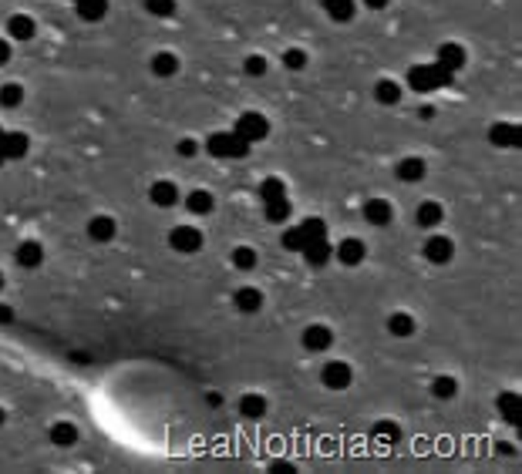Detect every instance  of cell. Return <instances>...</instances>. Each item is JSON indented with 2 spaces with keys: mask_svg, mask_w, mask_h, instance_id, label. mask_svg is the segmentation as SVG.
Here are the masks:
<instances>
[{
  "mask_svg": "<svg viewBox=\"0 0 522 474\" xmlns=\"http://www.w3.org/2000/svg\"><path fill=\"white\" fill-rule=\"evenodd\" d=\"M206 152L216 155V158H243L250 152V142H243L236 132H216L206 142Z\"/></svg>",
  "mask_w": 522,
  "mask_h": 474,
  "instance_id": "1",
  "label": "cell"
},
{
  "mask_svg": "<svg viewBox=\"0 0 522 474\" xmlns=\"http://www.w3.org/2000/svg\"><path fill=\"white\" fill-rule=\"evenodd\" d=\"M236 135H239L243 142L256 145V142H263V138L270 135V121H267L260 112H243L239 114V121H236Z\"/></svg>",
  "mask_w": 522,
  "mask_h": 474,
  "instance_id": "2",
  "label": "cell"
},
{
  "mask_svg": "<svg viewBox=\"0 0 522 474\" xmlns=\"http://www.w3.org/2000/svg\"><path fill=\"white\" fill-rule=\"evenodd\" d=\"M320 380H324L327 390H348L350 383H354V367L348 360H330V363H324Z\"/></svg>",
  "mask_w": 522,
  "mask_h": 474,
  "instance_id": "3",
  "label": "cell"
},
{
  "mask_svg": "<svg viewBox=\"0 0 522 474\" xmlns=\"http://www.w3.org/2000/svg\"><path fill=\"white\" fill-rule=\"evenodd\" d=\"M300 343H304L307 353H324V350L334 346V330L327 323H310L307 330L300 333Z\"/></svg>",
  "mask_w": 522,
  "mask_h": 474,
  "instance_id": "4",
  "label": "cell"
},
{
  "mask_svg": "<svg viewBox=\"0 0 522 474\" xmlns=\"http://www.w3.org/2000/svg\"><path fill=\"white\" fill-rule=\"evenodd\" d=\"M169 246L175 252H199L202 249V232L195 226H175L169 232Z\"/></svg>",
  "mask_w": 522,
  "mask_h": 474,
  "instance_id": "5",
  "label": "cell"
},
{
  "mask_svg": "<svg viewBox=\"0 0 522 474\" xmlns=\"http://www.w3.org/2000/svg\"><path fill=\"white\" fill-rule=\"evenodd\" d=\"M334 259H337L341 266H361L364 259H368V246H364L361 239L350 236V239H344L341 246L334 249Z\"/></svg>",
  "mask_w": 522,
  "mask_h": 474,
  "instance_id": "6",
  "label": "cell"
},
{
  "mask_svg": "<svg viewBox=\"0 0 522 474\" xmlns=\"http://www.w3.org/2000/svg\"><path fill=\"white\" fill-rule=\"evenodd\" d=\"M452 256H455V243L448 239V236H431L425 243V259L435 266H445L452 263Z\"/></svg>",
  "mask_w": 522,
  "mask_h": 474,
  "instance_id": "7",
  "label": "cell"
},
{
  "mask_svg": "<svg viewBox=\"0 0 522 474\" xmlns=\"http://www.w3.org/2000/svg\"><path fill=\"white\" fill-rule=\"evenodd\" d=\"M411 88H435V84H442V81H452V71H445L442 64L438 68H411Z\"/></svg>",
  "mask_w": 522,
  "mask_h": 474,
  "instance_id": "8",
  "label": "cell"
},
{
  "mask_svg": "<svg viewBox=\"0 0 522 474\" xmlns=\"http://www.w3.org/2000/svg\"><path fill=\"white\" fill-rule=\"evenodd\" d=\"M31 148V142H27V135L24 132H7L0 135V155H3V162H14V158H24Z\"/></svg>",
  "mask_w": 522,
  "mask_h": 474,
  "instance_id": "9",
  "label": "cell"
},
{
  "mask_svg": "<svg viewBox=\"0 0 522 474\" xmlns=\"http://www.w3.org/2000/svg\"><path fill=\"white\" fill-rule=\"evenodd\" d=\"M149 199H152V206H158V209H172L175 202H179V185L169 182V178H158L152 189H149Z\"/></svg>",
  "mask_w": 522,
  "mask_h": 474,
  "instance_id": "10",
  "label": "cell"
},
{
  "mask_svg": "<svg viewBox=\"0 0 522 474\" xmlns=\"http://www.w3.org/2000/svg\"><path fill=\"white\" fill-rule=\"evenodd\" d=\"M115 232H118V226L112 215H91V222H88V239L91 243H112Z\"/></svg>",
  "mask_w": 522,
  "mask_h": 474,
  "instance_id": "11",
  "label": "cell"
},
{
  "mask_svg": "<svg viewBox=\"0 0 522 474\" xmlns=\"http://www.w3.org/2000/svg\"><path fill=\"white\" fill-rule=\"evenodd\" d=\"M14 259H17L20 269H38V266L44 263V246L34 243V239H27V243H20V246H17Z\"/></svg>",
  "mask_w": 522,
  "mask_h": 474,
  "instance_id": "12",
  "label": "cell"
},
{
  "mask_svg": "<svg viewBox=\"0 0 522 474\" xmlns=\"http://www.w3.org/2000/svg\"><path fill=\"white\" fill-rule=\"evenodd\" d=\"M34 34H38L34 17H27V14H14V17L7 20V38H10V40H31Z\"/></svg>",
  "mask_w": 522,
  "mask_h": 474,
  "instance_id": "13",
  "label": "cell"
},
{
  "mask_svg": "<svg viewBox=\"0 0 522 474\" xmlns=\"http://www.w3.org/2000/svg\"><path fill=\"white\" fill-rule=\"evenodd\" d=\"M391 215H394V209H391L387 199H368L364 202V219H368L371 226H387Z\"/></svg>",
  "mask_w": 522,
  "mask_h": 474,
  "instance_id": "14",
  "label": "cell"
},
{
  "mask_svg": "<svg viewBox=\"0 0 522 474\" xmlns=\"http://www.w3.org/2000/svg\"><path fill=\"white\" fill-rule=\"evenodd\" d=\"M232 303L239 306V313H260L263 309V293L256 286H243V289H236Z\"/></svg>",
  "mask_w": 522,
  "mask_h": 474,
  "instance_id": "15",
  "label": "cell"
},
{
  "mask_svg": "<svg viewBox=\"0 0 522 474\" xmlns=\"http://www.w3.org/2000/svg\"><path fill=\"white\" fill-rule=\"evenodd\" d=\"M149 68H152L155 77H175L179 75V54H172V51H158V54H152Z\"/></svg>",
  "mask_w": 522,
  "mask_h": 474,
  "instance_id": "16",
  "label": "cell"
},
{
  "mask_svg": "<svg viewBox=\"0 0 522 474\" xmlns=\"http://www.w3.org/2000/svg\"><path fill=\"white\" fill-rule=\"evenodd\" d=\"M186 209L193 212V215H209V212L216 209L213 192H206V189H193L189 195H186Z\"/></svg>",
  "mask_w": 522,
  "mask_h": 474,
  "instance_id": "17",
  "label": "cell"
},
{
  "mask_svg": "<svg viewBox=\"0 0 522 474\" xmlns=\"http://www.w3.org/2000/svg\"><path fill=\"white\" fill-rule=\"evenodd\" d=\"M239 414L246 420L267 418V397H263V394H243V397H239Z\"/></svg>",
  "mask_w": 522,
  "mask_h": 474,
  "instance_id": "18",
  "label": "cell"
},
{
  "mask_svg": "<svg viewBox=\"0 0 522 474\" xmlns=\"http://www.w3.org/2000/svg\"><path fill=\"white\" fill-rule=\"evenodd\" d=\"M300 252H304V259H307L310 266H324L330 256H334V249H330L327 239H310V243L300 249Z\"/></svg>",
  "mask_w": 522,
  "mask_h": 474,
  "instance_id": "19",
  "label": "cell"
},
{
  "mask_svg": "<svg viewBox=\"0 0 522 474\" xmlns=\"http://www.w3.org/2000/svg\"><path fill=\"white\" fill-rule=\"evenodd\" d=\"M230 263H232V269H239V273H250V269L260 266V252L253 246H236L230 256Z\"/></svg>",
  "mask_w": 522,
  "mask_h": 474,
  "instance_id": "20",
  "label": "cell"
},
{
  "mask_svg": "<svg viewBox=\"0 0 522 474\" xmlns=\"http://www.w3.org/2000/svg\"><path fill=\"white\" fill-rule=\"evenodd\" d=\"M425 171H428V165L422 162V158H415V155L398 162V178H401V182H422Z\"/></svg>",
  "mask_w": 522,
  "mask_h": 474,
  "instance_id": "21",
  "label": "cell"
},
{
  "mask_svg": "<svg viewBox=\"0 0 522 474\" xmlns=\"http://www.w3.org/2000/svg\"><path fill=\"white\" fill-rule=\"evenodd\" d=\"M415 219H418V226L422 229H435L442 219H445V209H442V202H422Z\"/></svg>",
  "mask_w": 522,
  "mask_h": 474,
  "instance_id": "22",
  "label": "cell"
},
{
  "mask_svg": "<svg viewBox=\"0 0 522 474\" xmlns=\"http://www.w3.org/2000/svg\"><path fill=\"white\" fill-rule=\"evenodd\" d=\"M320 3H324V10H327L337 24L354 20V10H357V3H354V0H320Z\"/></svg>",
  "mask_w": 522,
  "mask_h": 474,
  "instance_id": "23",
  "label": "cell"
},
{
  "mask_svg": "<svg viewBox=\"0 0 522 474\" xmlns=\"http://www.w3.org/2000/svg\"><path fill=\"white\" fill-rule=\"evenodd\" d=\"M51 444H58V448H71V444H77V424H71V420H58V424L51 427Z\"/></svg>",
  "mask_w": 522,
  "mask_h": 474,
  "instance_id": "24",
  "label": "cell"
},
{
  "mask_svg": "<svg viewBox=\"0 0 522 474\" xmlns=\"http://www.w3.org/2000/svg\"><path fill=\"white\" fill-rule=\"evenodd\" d=\"M438 64H442L445 71H458L465 64V51L458 44H442V47H438Z\"/></svg>",
  "mask_w": 522,
  "mask_h": 474,
  "instance_id": "25",
  "label": "cell"
},
{
  "mask_svg": "<svg viewBox=\"0 0 522 474\" xmlns=\"http://www.w3.org/2000/svg\"><path fill=\"white\" fill-rule=\"evenodd\" d=\"M374 98H378V105H387V108H391V105H398V101H401V84H398V81H378V84H374Z\"/></svg>",
  "mask_w": 522,
  "mask_h": 474,
  "instance_id": "26",
  "label": "cell"
},
{
  "mask_svg": "<svg viewBox=\"0 0 522 474\" xmlns=\"http://www.w3.org/2000/svg\"><path fill=\"white\" fill-rule=\"evenodd\" d=\"M387 333L391 337H411L415 333V316L411 313H391L387 316Z\"/></svg>",
  "mask_w": 522,
  "mask_h": 474,
  "instance_id": "27",
  "label": "cell"
},
{
  "mask_svg": "<svg viewBox=\"0 0 522 474\" xmlns=\"http://www.w3.org/2000/svg\"><path fill=\"white\" fill-rule=\"evenodd\" d=\"M260 199H263V206H267V202H276V199H287V185H283L276 175H270V178L260 182Z\"/></svg>",
  "mask_w": 522,
  "mask_h": 474,
  "instance_id": "28",
  "label": "cell"
},
{
  "mask_svg": "<svg viewBox=\"0 0 522 474\" xmlns=\"http://www.w3.org/2000/svg\"><path fill=\"white\" fill-rule=\"evenodd\" d=\"M431 394H435L438 400H452L455 394H458V380H455V377H448V374L435 377V380H431Z\"/></svg>",
  "mask_w": 522,
  "mask_h": 474,
  "instance_id": "29",
  "label": "cell"
},
{
  "mask_svg": "<svg viewBox=\"0 0 522 474\" xmlns=\"http://www.w3.org/2000/svg\"><path fill=\"white\" fill-rule=\"evenodd\" d=\"M492 145H519V128L516 125H492Z\"/></svg>",
  "mask_w": 522,
  "mask_h": 474,
  "instance_id": "30",
  "label": "cell"
},
{
  "mask_svg": "<svg viewBox=\"0 0 522 474\" xmlns=\"http://www.w3.org/2000/svg\"><path fill=\"white\" fill-rule=\"evenodd\" d=\"M20 101H24V88H20L17 81H10V84L0 88V108H17Z\"/></svg>",
  "mask_w": 522,
  "mask_h": 474,
  "instance_id": "31",
  "label": "cell"
},
{
  "mask_svg": "<svg viewBox=\"0 0 522 474\" xmlns=\"http://www.w3.org/2000/svg\"><path fill=\"white\" fill-rule=\"evenodd\" d=\"M374 437L385 441V444H394V441L401 437V427H398L394 420H378V424H374Z\"/></svg>",
  "mask_w": 522,
  "mask_h": 474,
  "instance_id": "32",
  "label": "cell"
},
{
  "mask_svg": "<svg viewBox=\"0 0 522 474\" xmlns=\"http://www.w3.org/2000/svg\"><path fill=\"white\" fill-rule=\"evenodd\" d=\"M267 219H270V222H287V219H290V202H287V199L267 202Z\"/></svg>",
  "mask_w": 522,
  "mask_h": 474,
  "instance_id": "33",
  "label": "cell"
},
{
  "mask_svg": "<svg viewBox=\"0 0 522 474\" xmlns=\"http://www.w3.org/2000/svg\"><path fill=\"white\" fill-rule=\"evenodd\" d=\"M283 68H290V71H304V68H307V51H300V47L283 51Z\"/></svg>",
  "mask_w": 522,
  "mask_h": 474,
  "instance_id": "34",
  "label": "cell"
},
{
  "mask_svg": "<svg viewBox=\"0 0 522 474\" xmlns=\"http://www.w3.org/2000/svg\"><path fill=\"white\" fill-rule=\"evenodd\" d=\"M145 10H149L152 17H172L175 0H145Z\"/></svg>",
  "mask_w": 522,
  "mask_h": 474,
  "instance_id": "35",
  "label": "cell"
},
{
  "mask_svg": "<svg viewBox=\"0 0 522 474\" xmlns=\"http://www.w3.org/2000/svg\"><path fill=\"white\" fill-rule=\"evenodd\" d=\"M243 71H246L250 77L267 75V57H263V54H250V57H246V64H243Z\"/></svg>",
  "mask_w": 522,
  "mask_h": 474,
  "instance_id": "36",
  "label": "cell"
},
{
  "mask_svg": "<svg viewBox=\"0 0 522 474\" xmlns=\"http://www.w3.org/2000/svg\"><path fill=\"white\" fill-rule=\"evenodd\" d=\"M304 243H307V239H304V232H300V226H297V229H290V232L283 236V249H290V252H300V249H304Z\"/></svg>",
  "mask_w": 522,
  "mask_h": 474,
  "instance_id": "37",
  "label": "cell"
},
{
  "mask_svg": "<svg viewBox=\"0 0 522 474\" xmlns=\"http://www.w3.org/2000/svg\"><path fill=\"white\" fill-rule=\"evenodd\" d=\"M499 407H502L505 414H509V420H516V407H519V397H516V394H502V397H499Z\"/></svg>",
  "mask_w": 522,
  "mask_h": 474,
  "instance_id": "38",
  "label": "cell"
},
{
  "mask_svg": "<svg viewBox=\"0 0 522 474\" xmlns=\"http://www.w3.org/2000/svg\"><path fill=\"white\" fill-rule=\"evenodd\" d=\"M175 152L182 155V158H193V155L199 152V145H195L193 138H182V142H179V145H175Z\"/></svg>",
  "mask_w": 522,
  "mask_h": 474,
  "instance_id": "39",
  "label": "cell"
},
{
  "mask_svg": "<svg viewBox=\"0 0 522 474\" xmlns=\"http://www.w3.org/2000/svg\"><path fill=\"white\" fill-rule=\"evenodd\" d=\"M7 323H14V309L0 303V326H7Z\"/></svg>",
  "mask_w": 522,
  "mask_h": 474,
  "instance_id": "40",
  "label": "cell"
},
{
  "mask_svg": "<svg viewBox=\"0 0 522 474\" xmlns=\"http://www.w3.org/2000/svg\"><path fill=\"white\" fill-rule=\"evenodd\" d=\"M206 400H209V407H223V394H219V390H209Z\"/></svg>",
  "mask_w": 522,
  "mask_h": 474,
  "instance_id": "41",
  "label": "cell"
},
{
  "mask_svg": "<svg viewBox=\"0 0 522 474\" xmlns=\"http://www.w3.org/2000/svg\"><path fill=\"white\" fill-rule=\"evenodd\" d=\"M495 454H499V457H512V454H516V448H512V444H495Z\"/></svg>",
  "mask_w": 522,
  "mask_h": 474,
  "instance_id": "42",
  "label": "cell"
},
{
  "mask_svg": "<svg viewBox=\"0 0 522 474\" xmlns=\"http://www.w3.org/2000/svg\"><path fill=\"white\" fill-rule=\"evenodd\" d=\"M7 61H10V44L0 40V64H7Z\"/></svg>",
  "mask_w": 522,
  "mask_h": 474,
  "instance_id": "43",
  "label": "cell"
},
{
  "mask_svg": "<svg viewBox=\"0 0 522 474\" xmlns=\"http://www.w3.org/2000/svg\"><path fill=\"white\" fill-rule=\"evenodd\" d=\"M270 471H273V474H283V471H293V464H287V461H276V464H273Z\"/></svg>",
  "mask_w": 522,
  "mask_h": 474,
  "instance_id": "44",
  "label": "cell"
},
{
  "mask_svg": "<svg viewBox=\"0 0 522 474\" xmlns=\"http://www.w3.org/2000/svg\"><path fill=\"white\" fill-rule=\"evenodd\" d=\"M364 3H368L371 10H381V7H387V0H364Z\"/></svg>",
  "mask_w": 522,
  "mask_h": 474,
  "instance_id": "45",
  "label": "cell"
},
{
  "mask_svg": "<svg viewBox=\"0 0 522 474\" xmlns=\"http://www.w3.org/2000/svg\"><path fill=\"white\" fill-rule=\"evenodd\" d=\"M3 420H7V414H3V407H0V427H3Z\"/></svg>",
  "mask_w": 522,
  "mask_h": 474,
  "instance_id": "46",
  "label": "cell"
},
{
  "mask_svg": "<svg viewBox=\"0 0 522 474\" xmlns=\"http://www.w3.org/2000/svg\"><path fill=\"white\" fill-rule=\"evenodd\" d=\"M0 289H3V276H0Z\"/></svg>",
  "mask_w": 522,
  "mask_h": 474,
  "instance_id": "47",
  "label": "cell"
},
{
  "mask_svg": "<svg viewBox=\"0 0 522 474\" xmlns=\"http://www.w3.org/2000/svg\"><path fill=\"white\" fill-rule=\"evenodd\" d=\"M0 135H3V128H0Z\"/></svg>",
  "mask_w": 522,
  "mask_h": 474,
  "instance_id": "48",
  "label": "cell"
}]
</instances>
